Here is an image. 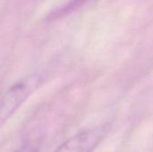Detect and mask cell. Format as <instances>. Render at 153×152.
Instances as JSON below:
<instances>
[{
    "label": "cell",
    "mask_w": 153,
    "mask_h": 152,
    "mask_svg": "<svg viewBox=\"0 0 153 152\" xmlns=\"http://www.w3.org/2000/svg\"><path fill=\"white\" fill-rule=\"evenodd\" d=\"M38 79L29 77L13 85L0 100V123L5 121L24 102L37 85Z\"/></svg>",
    "instance_id": "cell-2"
},
{
    "label": "cell",
    "mask_w": 153,
    "mask_h": 152,
    "mask_svg": "<svg viewBox=\"0 0 153 152\" xmlns=\"http://www.w3.org/2000/svg\"><path fill=\"white\" fill-rule=\"evenodd\" d=\"M108 123L84 130L63 142L54 152H91L110 132Z\"/></svg>",
    "instance_id": "cell-1"
},
{
    "label": "cell",
    "mask_w": 153,
    "mask_h": 152,
    "mask_svg": "<svg viewBox=\"0 0 153 152\" xmlns=\"http://www.w3.org/2000/svg\"><path fill=\"white\" fill-rule=\"evenodd\" d=\"M13 152H38L37 149L31 145H24Z\"/></svg>",
    "instance_id": "cell-4"
},
{
    "label": "cell",
    "mask_w": 153,
    "mask_h": 152,
    "mask_svg": "<svg viewBox=\"0 0 153 152\" xmlns=\"http://www.w3.org/2000/svg\"><path fill=\"white\" fill-rule=\"evenodd\" d=\"M88 0H72L70 3L66 4L63 8H61L60 10H58L57 12H55L53 16L54 17H58V16H61L65 13H70L71 11L76 9L77 7L82 5L84 3H86Z\"/></svg>",
    "instance_id": "cell-3"
}]
</instances>
